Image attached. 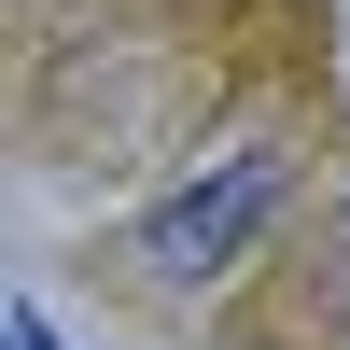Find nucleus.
<instances>
[{
	"mask_svg": "<svg viewBox=\"0 0 350 350\" xmlns=\"http://www.w3.org/2000/svg\"><path fill=\"white\" fill-rule=\"evenodd\" d=\"M280 196H295V154H280V140H224L196 183H168L154 211H140V267H154L168 295H196V280H224L252 239H267Z\"/></svg>",
	"mask_w": 350,
	"mask_h": 350,
	"instance_id": "f257e3e1",
	"label": "nucleus"
}]
</instances>
